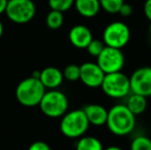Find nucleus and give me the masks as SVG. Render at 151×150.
I'll use <instances>...</instances> for the list:
<instances>
[{
    "instance_id": "5701e85b",
    "label": "nucleus",
    "mask_w": 151,
    "mask_h": 150,
    "mask_svg": "<svg viewBox=\"0 0 151 150\" xmlns=\"http://www.w3.org/2000/svg\"><path fill=\"white\" fill-rule=\"evenodd\" d=\"M28 150H52L50 145L43 141H36L29 146Z\"/></svg>"
},
{
    "instance_id": "6e6552de",
    "label": "nucleus",
    "mask_w": 151,
    "mask_h": 150,
    "mask_svg": "<svg viewBox=\"0 0 151 150\" xmlns=\"http://www.w3.org/2000/svg\"><path fill=\"white\" fill-rule=\"evenodd\" d=\"M124 56L121 50L106 46L97 58V64L105 74L120 72L124 65Z\"/></svg>"
},
{
    "instance_id": "cd10ccee",
    "label": "nucleus",
    "mask_w": 151,
    "mask_h": 150,
    "mask_svg": "<svg viewBox=\"0 0 151 150\" xmlns=\"http://www.w3.org/2000/svg\"><path fill=\"white\" fill-rule=\"evenodd\" d=\"M2 34H3V24H2V22L0 21V38L2 37Z\"/></svg>"
},
{
    "instance_id": "2eb2a0df",
    "label": "nucleus",
    "mask_w": 151,
    "mask_h": 150,
    "mask_svg": "<svg viewBox=\"0 0 151 150\" xmlns=\"http://www.w3.org/2000/svg\"><path fill=\"white\" fill-rule=\"evenodd\" d=\"M125 105L132 113L135 114V115H139V114H142L145 111L146 107H147V99H146V97L133 93L127 98Z\"/></svg>"
},
{
    "instance_id": "a878e982",
    "label": "nucleus",
    "mask_w": 151,
    "mask_h": 150,
    "mask_svg": "<svg viewBox=\"0 0 151 150\" xmlns=\"http://www.w3.org/2000/svg\"><path fill=\"white\" fill-rule=\"evenodd\" d=\"M7 4H8V0H0V14H4L6 11Z\"/></svg>"
},
{
    "instance_id": "1a4fd4ad",
    "label": "nucleus",
    "mask_w": 151,
    "mask_h": 150,
    "mask_svg": "<svg viewBox=\"0 0 151 150\" xmlns=\"http://www.w3.org/2000/svg\"><path fill=\"white\" fill-rule=\"evenodd\" d=\"M129 80L132 93L146 98L151 96V67L138 68L131 75Z\"/></svg>"
},
{
    "instance_id": "f257e3e1",
    "label": "nucleus",
    "mask_w": 151,
    "mask_h": 150,
    "mask_svg": "<svg viewBox=\"0 0 151 150\" xmlns=\"http://www.w3.org/2000/svg\"><path fill=\"white\" fill-rule=\"evenodd\" d=\"M106 126L115 136H127L136 126V115L129 111L127 105H114L108 112Z\"/></svg>"
},
{
    "instance_id": "6ab92c4d",
    "label": "nucleus",
    "mask_w": 151,
    "mask_h": 150,
    "mask_svg": "<svg viewBox=\"0 0 151 150\" xmlns=\"http://www.w3.org/2000/svg\"><path fill=\"white\" fill-rule=\"evenodd\" d=\"M131 150H151V139L146 136H137L131 143Z\"/></svg>"
},
{
    "instance_id": "423d86ee",
    "label": "nucleus",
    "mask_w": 151,
    "mask_h": 150,
    "mask_svg": "<svg viewBox=\"0 0 151 150\" xmlns=\"http://www.w3.org/2000/svg\"><path fill=\"white\" fill-rule=\"evenodd\" d=\"M35 4L32 0H8L6 16L16 24H26L34 18Z\"/></svg>"
},
{
    "instance_id": "f03ea898",
    "label": "nucleus",
    "mask_w": 151,
    "mask_h": 150,
    "mask_svg": "<svg viewBox=\"0 0 151 150\" xmlns=\"http://www.w3.org/2000/svg\"><path fill=\"white\" fill-rule=\"evenodd\" d=\"M45 86L41 80L36 77H28L18 84L16 90V97L19 103L26 107H34L40 104L45 95Z\"/></svg>"
},
{
    "instance_id": "4be33fe9",
    "label": "nucleus",
    "mask_w": 151,
    "mask_h": 150,
    "mask_svg": "<svg viewBox=\"0 0 151 150\" xmlns=\"http://www.w3.org/2000/svg\"><path fill=\"white\" fill-rule=\"evenodd\" d=\"M105 47L106 45L104 43V41H101L100 39H93L91 41V43L88 44V47H86V50H88V52L91 56L98 58Z\"/></svg>"
},
{
    "instance_id": "aec40b11",
    "label": "nucleus",
    "mask_w": 151,
    "mask_h": 150,
    "mask_svg": "<svg viewBox=\"0 0 151 150\" xmlns=\"http://www.w3.org/2000/svg\"><path fill=\"white\" fill-rule=\"evenodd\" d=\"M75 3V0H48V5L52 10L64 12L69 10Z\"/></svg>"
},
{
    "instance_id": "a211bd4d",
    "label": "nucleus",
    "mask_w": 151,
    "mask_h": 150,
    "mask_svg": "<svg viewBox=\"0 0 151 150\" xmlns=\"http://www.w3.org/2000/svg\"><path fill=\"white\" fill-rule=\"evenodd\" d=\"M124 0H100L101 8L108 14H118Z\"/></svg>"
},
{
    "instance_id": "0eeeda50",
    "label": "nucleus",
    "mask_w": 151,
    "mask_h": 150,
    "mask_svg": "<svg viewBox=\"0 0 151 150\" xmlns=\"http://www.w3.org/2000/svg\"><path fill=\"white\" fill-rule=\"evenodd\" d=\"M131 38L129 28L123 22H112L103 32V41L106 46L121 50L127 44Z\"/></svg>"
},
{
    "instance_id": "4468645a",
    "label": "nucleus",
    "mask_w": 151,
    "mask_h": 150,
    "mask_svg": "<svg viewBox=\"0 0 151 150\" xmlns=\"http://www.w3.org/2000/svg\"><path fill=\"white\" fill-rule=\"evenodd\" d=\"M75 8L83 18H93L101 9L100 0H75Z\"/></svg>"
},
{
    "instance_id": "f8f14e48",
    "label": "nucleus",
    "mask_w": 151,
    "mask_h": 150,
    "mask_svg": "<svg viewBox=\"0 0 151 150\" xmlns=\"http://www.w3.org/2000/svg\"><path fill=\"white\" fill-rule=\"evenodd\" d=\"M82 109H83L91 124L96 126H101L107 123L109 111L104 106L99 104H88L86 105Z\"/></svg>"
},
{
    "instance_id": "f3484780",
    "label": "nucleus",
    "mask_w": 151,
    "mask_h": 150,
    "mask_svg": "<svg viewBox=\"0 0 151 150\" xmlns=\"http://www.w3.org/2000/svg\"><path fill=\"white\" fill-rule=\"evenodd\" d=\"M45 22L50 29L57 30V29L61 28L64 23L63 12L58 11V10H50L47 16H46Z\"/></svg>"
},
{
    "instance_id": "39448f33",
    "label": "nucleus",
    "mask_w": 151,
    "mask_h": 150,
    "mask_svg": "<svg viewBox=\"0 0 151 150\" xmlns=\"http://www.w3.org/2000/svg\"><path fill=\"white\" fill-rule=\"evenodd\" d=\"M101 88L108 97L113 99L124 98L132 92L129 77L121 71L106 74Z\"/></svg>"
},
{
    "instance_id": "393cba45",
    "label": "nucleus",
    "mask_w": 151,
    "mask_h": 150,
    "mask_svg": "<svg viewBox=\"0 0 151 150\" xmlns=\"http://www.w3.org/2000/svg\"><path fill=\"white\" fill-rule=\"evenodd\" d=\"M144 14L146 18L151 22V0H146L144 4Z\"/></svg>"
},
{
    "instance_id": "b1692460",
    "label": "nucleus",
    "mask_w": 151,
    "mask_h": 150,
    "mask_svg": "<svg viewBox=\"0 0 151 150\" xmlns=\"http://www.w3.org/2000/svg\"><path fill=\"white\" fill-rule=\"evenodd\" d=\"M118 14H120L121 17H124V18H127V17H129L132 14H133V7H132L131 4L129 3H123V5L121 6L120 10Z\"/></svg>"
},
{
    "instance_id": "412c9836",
    "label": "nucleus",
    "mask_w": 151,
    "mask_h": 150,
    "mask_svg": "<svg viewBox=\"0 0 151 150\" xmlns=\"http://www.w3.org/2000/svg\"><path fill=\"white\" fill-rule=\"evenodd\" d=\"M64 78L68 81H76L80 79V66L75 64H70L64 69Z\"/></svg>"
},
{
    "instance_id": "ddd939ff",
    "label": "nucleus",
    "mask_w": 151,
    "mask_h": 150,
    "mask_svg": "<svg viewBox=\"0 0 151 150\" xmlns=\"http://www.w3.org/2000/svg\"><path fill=\"white\" fill-rule=\"evenodd\" d=\"M39 79L41 80L45 88L56 90L63 82L64 75L60 69L56 67H46L42 71H40Z\"/></svg>"
},
{
    "instance_id": "dca6fc26",
    "label": "nucleus",
    "mask_w": 151,
    "mask_h": 150,
    "mask_svg": "<svg viewBox=\"0 0 151 150\" xmlns=\"http://www.w3.org/2000/svg\"><path fill=\"white\" fill-rule=\"evenodd\" d=\"M76 150H104L102 142L93 136H83L78 139Z\"/></svg>"
},
{
    "instance_id": "9d476101",
    "label": "nucleus",
    "mask_w": 151,
    "mask_h": 150,
    "mask_svg": "<svg viewBox=\"0 0 151 150\" xmlns=\"http://www.w3.org/2000/svg\"><path fill=\"white\" fill-rule=\"evenodd\" d=\"M105 73L97 63L86 62L80 65V80L88 88H99L103 83Z\"/></svg>"
},
{
    "instance_id": "c85d7f7f",
    "label": "nucleus",
    "mask_w": 151,
    "mask_h": 150,
    "mask_svg": "<svg viewBox=\"0 0 151 150\" xmlns=\"http://www.w3.org/2000/svg\"><path fill=\"white\" fill-rule=\"evenodd\" d=\"M149 34H150V41H151V24L149 26Z\"/></svg>"
},
{
    "instance_id": "bb28decb",
    "label": "nucleus",
    "mask_w": 151,
    "mask_h": 150,
    "mask_svg": "<svg viewBox=\"0 0 151 150\" xmlns=\"http://www.w3.org/2000/svg\"><path fill=\"white\" fill-rule=\"evenodd\" d=\"M104 150H122V149L118 146H109V147H107V148H105Z\"/></svg>"
},
{
    "instance_id": "20e7f679",
    "label": "nucleus",
    "mask_w": 151,
    "mask_h": 150,
    "mask_svg": "<svg viewBox=\"0 0 151 150\" xmlns=\"http://www.w3.org/2000/svg\"><path fill=\"white\" fill-rule=\"evenodd\" d=\"M69 102L64 93L57 90H50L45 93L39 107L42 113L50 118L63 117L68 110Z\"/></svg>"
},
{
    "instance_id": "9b49d317",
    "label": "nucleus",
    "mask_w": 151,
    "mask_h": 150,
    "mask_svg": "<svg viewBox=\"0 0 151 150\" xmlns=\"http://www.w3.org/2000/svg\"><path fill=\"white\" fill-rule=\"evenodd\" d=\"M93 39L91 31L83 25H76L72 27L69 32L70 42L77 48H86Z\"/></svg>"
},
{
    "instance_id": "7ed1b4c3",
    "label": "nucleus",
    "mask_w": 151,
    "mask_h": 150,
    "mask_svg": "<svg viewBox=\"0 0 151 150\" xmlns=\"http://www.w3.org/2000/svg\"><path fill=\"white\" fill-rule=\"evenodd\" d=\"M90 124L83 109H76L69 111L62 117L60 131L67 138L79 139L84 136Z\"/></svg>"
}]
</instances>
